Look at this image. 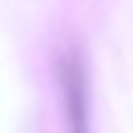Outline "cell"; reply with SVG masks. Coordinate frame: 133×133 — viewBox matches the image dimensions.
<instances>
[{
  "label": "cell",
  "mask_w": 133,
  "mask_h": 133,
  "mask_svg": "<svg viewBox=\"0 0 133 133\" xmlns=\"http://www.w3.org/2000/svg\"><path fill=\"white\" fill-rule=\"evenodd\" d=\"M58 85L62 94L66 133H91L87 110L85 62L77 48H66L58 60Z\"/></svg>",
  "instance_id": "1"
}]
</instances>
